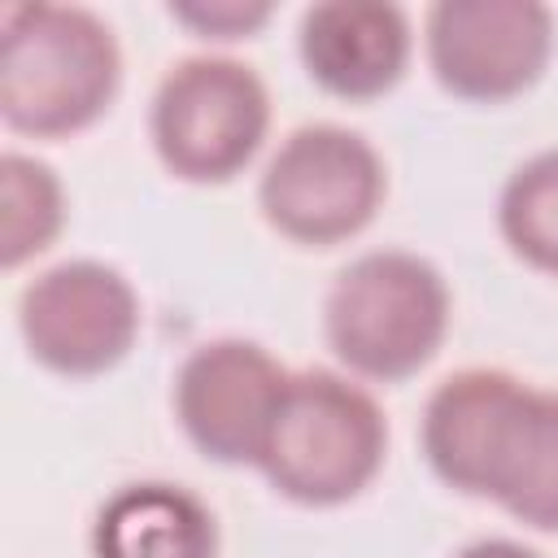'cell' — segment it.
<instances>
[{"label":"cell","instance_id":"6da1fadb","mask_svg":"<svg viewBox=\"0 0 558 558\" xmlns=\"http://www.w3.org/2000/svg\"><path fill=\"white\" fill-rule=\"evenodd\" d=\"M118 87V44L87 9L13 4L0 44V113L26 135L87 126Z\"/></svg>","mask_w":558,"mask_h":558},{"label":"cell","instance_id":"7a4b0ae2","mask_svg":"<svg viewBox=\"0 0 558 558\" xmlns=\"http://www.w3.org/2000/svg\"><path fill=\"white\" fill-rule=\"evenodd\" d=\"M384 445V414L357 384L327 371H305L288 375L257 466L283 497L331 506L371 484Z\"/></svg>","mask_w":558,"mask_h":558},{"label":"cell","instance_id":"3957f363","mask_svg":"<svg viewBox=\"0 0 558 558\" xmlns=\"http://www.w3.org/2000/svg\"><path fill=\"white\" fill-rule=\"evenodd\" d=\"M449 292L432 262L379 248L349 262L327 292V340L357 375L405 379L445 340Z\"/></svg>","mask_w":558,"mask_h":558},{"label":"cell","instance_id":"277c9868","mask_svg":"<svg viewBox=\"0 0 558 558\" xmlns=\"http://www.w3.org/2000/svg\"><path fill=\"white\" fill-rule=\"evenodd\" d=\"M270 122L262 78L227 57H187L153 100V144L183 179H227L262 144Z\"/></svg>","mask_w":558,"mask_h":558},{"label":"cell","instance_id":"5b68a950","mask_svg":"<svg viewBox=\"0 0 558 558\" xmlns=\"http://www.w3.org/2000/svg\"><path fill=\"white\" fill-rule=\"evenodd\" d=\"M266 218L301 244H336L357 235L384 196L375 148L344 126L292 131L262 174Z\"/></svg>","mask_w":558,"mask_h":558},{"label":"cell","instance_id":"8992f818","mask_svg":"<svg viewBox=\"0 0 558 558\" xmlns=\"http://www.w3.org/2000/svg\"><path fill=\"white\" fill-rule=\"evenodd\" d=\"M140 327L131 283L105 262H61L22 292V336L31 353L65 375L113 366Z\"/></svg>","mask_w":558,"mask_h":558},{"label":"cell","instance_id":"52a82bcc","mask_svg":"<svg viewBox=\"0 0 558 558\" xmlns=\"http://www.w3.org/2000/svg\"><path fill=\"white\" fill-rule=\"evenodd\" d=\"M549 9L532 0H440L427 13L436 78L466 100L523 92L549 57Z\"/></svg>","mask_w":558,"mask_h":558},{"label":"cell","instance_id":"ba28073f","mask_svg":"<svg viewBox=\"0 0 558 558\" xmlns=\"http://www.w3.org/2000/svg\"><path fill=\"white\" fill-rule=\"evenodd\" d=\"M283 384V366L266 349L248 340H214L183 362L174 410L201 453L218 462H257Z\"/></svg>","mask_w":558,"mask_h":558},{"label":"cell","instance_id":"9c48e42d","mask_svg":"<svg viewBox=\"0 0 558 558\" xmlns=\"http://www.w3.org/2000/svg\"><path fill=\"white\" fill-rule=\"evenodd\" d=\"M305 70L336 96L366 100L388 92L410 57V26L397 4L331 0L314 4L301 22Z\"/></svg>","mask_w":558,"mask_h":558},{"label":"cell","instance_id":"30bf717a","mask_svg":"<svg viewBox=\"0 0 558 558\" xmlns=\"http://www.w3.org/2000/svg\"><path fill=\"white\" fill-rule=\"evenodd\" d=\"M523 388L527 384L506 371H458L432 392L423 449L445 484L475 497L488 493V471Z\"/></svg>","mask_w":558,"mask_h":558},{"label":"cell","instance_id":"8fae6325","mask_svg":"<svg viewBox=\"0 0 558 558\" xmlns=\"http://www.w3.org/2000/svg\"><path fill=\"white\" fill-rule=\"evenodd\" d=\"M209 510L174 484H131L96 519V558H214Z\"/></svg>","mask_w":558,"mask_h":558},{"label":"cell","instance_id":"7c38bea8","mask_svg":"<svg viewBox=\"0 0 558 558\" xmlns=\"http://www.w3.org/2000/svg\"><path fill=\"white\" fill-rule=\"evenodd\" d=\"M514 519L558 532V392L523 388L488 475V493Z\"/></svg>","mask_w":558,"mask_h":558},{"label":"cell","instance_id":"4fadbf2b","mask_svg":"<svg viewBox=\"0 0 558 558\" xmlns=\"http://www.w3.org/2000/svg\"><path fill=\"white\" fill-rule=\"evenodd\" d=\"M0 196H4V218H0V262L17 266L31 253L48 248V240L61 227V183L52 170L35 157L4 153L0 161Z\"/></svg>","mask_w":558,"mask_h":558},{"label":"cell","instance_id":"5bb4252c","mask_svg":"<svg viewBox=\"0 0 558 558\" xmlns=\"http://www.w3.org/2000/svg\"><path fill=\"white\" fill-rule=\"evenodd\" d=\"M501 231L523 262L558 275V148L510 174L501 192Z\"/></svg>","mask_w":558,"mask_h":558},{"label":"cell","instance_id":"9a60e30c","mask_svg":"<svg viewBox=\"0 0 558 558\" xmlns=\"http://www.w3.org/2000/svg\"><path fill=\"white\" fill-rule=\"evenodd\" d=\"M170 13L179 22H187V26L222 35V39L244 35V31H253V26H262L270 17L266 4H170Z\"/></svg>","mask_w":558,"mask_h":558},{"label":"cell","instance_id":"2e32d148","mask_svg":"<svg viewBox=\"0 0 558 558\" xmlns=\"http://www.w3.org/2000/svg\"><path fill=\"white\" fill-rule=\"evenodd\" d=\"M458 558H541V554H532V549L519 545V541H501V536H493V541H475V545H466Z\"/></svg>","mask_w":558,"mask_h":558}]
</instances>
